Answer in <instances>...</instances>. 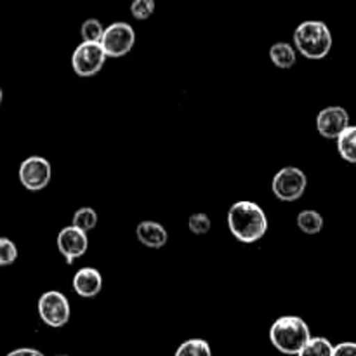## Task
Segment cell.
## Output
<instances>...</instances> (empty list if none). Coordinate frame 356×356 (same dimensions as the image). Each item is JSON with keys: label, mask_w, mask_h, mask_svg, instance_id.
Masks as SVG:
<instances>
[{"label": "cell", "mask_w": 356, "mask_h": 356, "mask_svg": "<svg viewBox=\"0 0 356 356\" xmlns=\"http://www.w3.org/2000/svg\"><path fill=\"white\" fill-rule=\"evenodd\" d=\"M228 228L238 242H259L268 232V216L256 202H235L228 211Z\"/></svg>", "instance_id": "cell-1"}, {"label": "cell", "mask_w": 356, "mask_h": 356, "mask_svg": "<svg viewBox=\"0 0 356 356\" xmlns=\"http://www.w3.org/2000/svg\"><path fill=\"white\" fill-rule=\"evenodd\" d=\"M309 341H312V330L301 316H280L270 329V343L284 355L298 356Z\"/></svg>", "instance_id": "cell-2"}, {"label": "cell", "mask_w": 356, "mask_h": 356, "mask_svg": "<svg viewBox=\"0 0 356 356\" xmlns=\"http://www.w3.org/2000/svg\"><path fill=\"white\" fill-rule=\"evenodd\" d=\"M294 45L306 59L318 61L329 56L332 49V33L323 21H305L296 28Z\"/></svg>", "instance_id": "cell-3"}, {"label": "cell", "mask_w": 356, "mask_h": 356, "mask_svg": "<svg viewBox=\"0 0 356 356\" xmlns=\"http://www.w3.org/2000/svg\"><path fill=\"white\" fill-rule=\"evenodd\" d=\"M308 188V177L299 167H282L271 181V191L282 202H296L305 195Z\"/></svg>", "instance_id": "cell-4"}, {"label": "cell", "mask_w": 356, "mask_h": 356, "mask_svg": "<svg viewBox=\"0 0 356 356\" xmlns=\"http://www.w3.org/2000/svg\"><path fill=\"white\" fill-rule=\"evenodd\" d=\"M38 316L45 325L52 327V329L65 327L72 316L68 298L59 291L44 292L38 299Z\"/></svg>", "instance_id": "cell-5"}, {"label": "cell", "mask_w": 356, "mask_h": 356, "mask_svg": "<svg viewBox=\"0 0 356 356\" xmlns=\"http://www.w3.org/2000/svg\"><path fill=\"white\" fill-rule=\"evenodd\" d=\"M136 44V31L134 28L124 21H117L106 26L104 30V37L101 40V47H103L104 54L108 58H124L132 51Z\"/></svg>", "instance_id": "cell-6"}, {"label": "cell", "mask_w": 356, "mask_h": 356, "mask_svg": "<svg viewBox=\"0 0 356 356\" xmlns=\"http://www.w3.org/2000/svg\"><path fill=\"white\" fill-rule=\"evenodd\" d=\"M19 181L26 190L40 191L51 183L52 167L44 156H28L19 165Z\"/></svg>", "instance_id": "cell-7"}, {"label": "cell", "mask_w": 356, "mask_h": 356, "mask_svg": "<svg viewBox=\"0 0 356 356\" xmlns=\"http://www.w3.org/2000/svg\"><path fill=\"white\" fill-rule=\"evenodd\" d=\"M108 56L104 54L101 44H87L82 42L76 45V49L72 54V66L73 72L79 76H92L101 72L104 66Z\"/></svg>", "instance_id": "cell-8"}, {"label": "cell", "mask_w": 356, "mask_h": 356, "mask_svg": "<svg viewBox=\"0 0 356 356\" xmlns=\"http://www.w3.org/2000/svg\"><path fill=\"white\" fill-rule=\"evenodd\" d=\"M350 127V113L343 106H327L316 115V131L325 139H339Z\"/></svg>", "instance_id": "cell-9"}, {"label": "cell", "mask_w": 356, "mask_h": 356, "mask_svg": "<svg viewBox=\"0 0 356 356\" xmlns=\"http://www.w3.org/2000/svg\"><path fill=\"white\" fill-rule=\"evenodd\" d=\"M56 243H58V250L65 257L66 264H73L89 249V236L75 226H66L59 232Z\"/></svg>", "instance_id": "cell-10"}, {"label": "cell", "mask_w": 356, "mask_h": 356, "mask_svg": "<svg viewBox=\"0 0 356 356\" xmlns=\"http://www.w3.org/2000/svg\"><path fill=\"white\" fill-rule=\"evenodd\" d=\"M103 289V275L99 270L92 266L80 268L73 277V291L80 296V298H96Z\"/></svg>", "instance_id": "cell-11"}, {"label": "cell", "mask_w": 356, "mask_h": 356, "mask_svg": "<svg viewBox=\"0 0 356 356\" xmlns=\"http://www.w3.org/2000/svg\"><path fill=\"white\" fill-rule=\"evenodd\" d=\"M136 236L148 249H162L169 240V233L160 222L141 221L136 228Z\"/></svg>", "instance_id": "cell-12"}, {"label": "cell", "mask_w": 356, "mask_h": 356, "mask_svg": "<svg viewBox=\"0 0 356 356\" xmlns=\"http://www.w3.org/2000/svg\"><path fill=\"white\" fill-rule=\"evenodd\" d=\"M270 59L277 68L291 70L298 61V54L289 42H277L270 47Z\"/></svg>", "instance_id": "cell-13"}, {"label": "cell", "mask_w": 356, "mask_h": 356, "mask_svg": "<svg viewBox=\"0 0 356 356\" xmlns=\"http://www.w3.org/2000/svg\"><path fill=\"white\" fill-rule=\"evenodd\" d=\"M296 222H298V228L306 235H318L323 229V216L312 209L299 212Z\"/></svg>", "instance_id": "cell-14"}, {"label": "cell", "mask_w": 356, "mask_h": 356, "mask_svg": "<svg viewBox=\"0 0 356 356\" xmlns=\"http://www.w3.org/2000/svg\"><path fill=\"white\" fill-rule=\"evenodd\" d=\"M337 152L341 159L356 163V125H350L337 139Z\"/></svg>", "instance_id": "cell-15"}, {"label": "cell", "mask_w": 356, "mask_h": 356, "mask_svg": "<svg viewBox=\"0 0 356 356\" xmlns=\"http://www.w3.org/2000/svg\"><path fill=\"white\" fill-rule=\"evenodd\" d=\"M174 356H212V350L207 341L195 337V339H188L179 344Z\"/></svg>", "instance_id": "cell-16"}, {"label": "cell", "mask_w": 356, "mask_h": 356, "mask_svg": "<svg viewBox=\"0 0 356 356\" xmlns=\"http://www.w3.org/2000/svg\"><path fill=\"white\" fill-rule=\"evenodd\" d=\"M104 30L106 28L101 24L99 19L96 17H90V19H86L80 26V35H82V42H87V44H101L104 37Z\"/></svg>", "instance_id": "cell-17"}, {"label": "cell", "mask_w": 356, "mask_h": 356, "mask_svg": "<svg viewBox=\"0 0 356 356\" xmlns=\"http://www.w3.org/2000/svg\"><path fill=\"white\" fill-rule=\"evenodd\" d=\"M97 225V212L92 207H80L73 214L72 226L82 229L83 233H89L90 229L96 228Z\"/></svg>", "instance_id": "cell-18"}, {"label": "cell", "mask_w": 356, "mask_h": 356, "mask_svg": "<svg viewBox=\"0 0 356 356\" xmlns=\"http://www.w3.org/2000/svg\"><path fill=\"white\" fill-rule=\"evenodd\" d=\"M298 356H334V346L325 337H312Z\"/></svg>", "instance_id": "cell-19"}, {"label": "cell", "mask_w": 356, "mask_h": 356, "mask_svg": "<svg viewBox=\"0 0 356 356\" xmlns=\"http://www.w3.org/2000/svg\"><path fill=\"white\" fill-rule=\"evenodd\" d=\"M211 218L204 212H197V214H191L188 219V229H190L193 235H205V233L211 232Z\"/></svg>", "instance_id": "cell-20"}, {"label": "cell", "mask_w": 356, "mask_h": 356, "mask_svg": "<svg viewBox=\"0 0 356 356\" xmlns=\"http://www.w3.org/2000/svg\"><path fill=\"white\" fill-rule=\"evenodd\" d=\"M153 13H155V2L153 0H134L131 3V14L134 19H149L153 16Z\"/></svg>", "instance_id": "cell-21"}, {"label": "cell", "mask_w": 356, "mask_h": 356, "mask_svg": "<svg viewBox=\"0 0 356 356\" xmlns=\"http://www.w3.org/2000/svg\"><path fill=\"white\" fill-rule=\"evenodd\" d=\"M17 259V247L13 240L0 236V266H10Z\"/></svg>", "instance_id": "cell-22"}, {"label": "cell", "mask_w": 356, "mask_h": 356, "mask_svg": "<svg viewBox=\"0 0 356 356\" xmlns=\"http://www.w3.org/2000/svg\"><path fill=\"white\" fill-rule=\"evenodd\" d=\"M334 356H356V343H341L334 346Z\"/></svg>", "instance_id": "cell-23"}, {"label": "cell", "mask_w": 356, "mask_h": 356, "mask_svg": "<svg viewBox=\"0 0 356 356\" xmlns=\"http://www.w3.org/2000/svg\"><path fill=\"white\" fill-rule=\"evenodd\" d=\"M6 356H44V353H40V351L35 350V348H19V350L10 351V353Z\"/></svg>", "instance_id": "cell-24"}, {"label": "cell", "mask_w": 356, "mask_h": 356, "mask_svg": "<svg viewBox=\"0 0 356 356\" xmlns=\"http://www.w3.org/2000/svg\"><path fill=\"white\" fill-rule=\"evenodd\" d=\"M0 104H2V89H0Z\"/></svg>", "instance_id": "cell-25"}, {"label": "cell", "mask_w": 356, "mask_h": 356, "mask_svg": "<svg viewBox=\"0 0 356 356\" xmlns=\"http://www.w3.org/2000/svg\"><path fill=\"white\" fill-rule=\"evenodd\" d=\"M56 356H68V355H56Z\"/></svg>", "instance_id": "cell-26"}]
</instances>
